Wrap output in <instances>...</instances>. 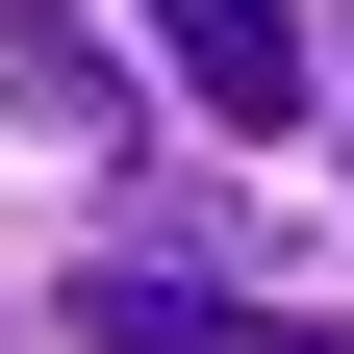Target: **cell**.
Returning a JSON list of instances; mask_svg holds the SVG:
<instances>
[{
	"mask_svg": "<svg viewBox=\"0 0 354 354\" xmlns=\"http://www.w3.org/2000/svg\"><path fill=\"white\" fill-rule=\"evenodd\" d=\"M76 329H102V354H329L304 304H253V279H177V253H102V279H76Z\"/></svg>",
	"mask_w": 354,
	"mask_h": 354,
	"instance_id": "obj_1",
	"label": "cell"
},
{
	"mask_svg": "<svg viewBox=\"0 0 354 354\" xmlns=\"http://www.w3.org/2000/svg\"><path fill=\"white\" fill-rule=\"evenodd\" d=\"M127 26H152V76L203 127H304V26H279V0H127Z\"/></svg>",
	"mask_w": 354,
	"mask_h": 354,
	"instance_id": "obj_2",
	"label": "cell"
},
{
	"mask_svg": "<svg viewBox=\"0 0 354 354\" xmlns=\"http://www.w3.org/2000/svg\"><path fill=\"white\" fill-rule=\"evenodd\" d=\"M0 102H26V127H76V152H102V127H127V76H102V51H76L51 0H0Z\"/></svg>",
	"mask_w": 354,
	"mask_h": 354,
	"instance_id": "obj_3",
	"label": "cell"
}]
</instances>
